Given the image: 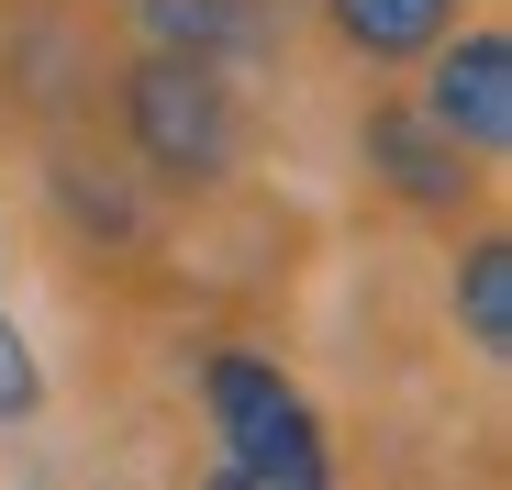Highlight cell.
I'll use <instances>...</instances> for the list:
<instances>
[{
  "label": "cell",
  "mask_w": 512,
  "mask_h": 490,
  "mask_svg": "<svg viewBox=\"0 0 512 490\" xmlns=\"http://www.w3.org/2000/svg\"><path fill=\"white\" fill-rule=\"evenodd\" d=\"M123 134H134V156H145L167 190H223V179L245 168V101H234L223 56H179V45L134 56V78H123Z\"/></svg>",
  "instance_id": "cell-1"
},
{
  "label": "cell",
  "mask_w": 512,
  "mask_h": 490,
  "mask_svg": "<svg viewBox=\"0 0 512 490\" xmlns=\"http://www.w3.org/2000/svg\"><path fill=\"white\" fill-rule=\"evenodd\" d=\"M201 401H212V446H223V479L245 490H323V424L312 401L279 379V357L256 346H212L201 357Z\"/></svg>",
  "instance_id": "cell-2"
},
{
  "label": "cell",
  "mask_w": 512,
  "mask_h": 490,
  "mask_svg": "<svg viewBox=\"0 0 512 490\" xmlns=\"http://www.w3.org/2000/svg\"><path fill=\"white\" fill-rule=\"evenodd\" d=\"M357 156H368V179H379L401 212L457 223V212H479V201H490V156H468L446 123H423L412 101H379V112H368V134H357Z\"/></svg>",
  "instance_id": "cell-3"
},
{
  "label": "cell",
  "mask_w": 512,
  "mask_h": 490,
  "mask_svg": "<svg viewBox=\"0 0 512 490\" xmlns=\"http://www.w3.org/2000/svg\"><path fill=\"white\" fill-rule=\"evenodd\" d=\"M423 123H446L468 156H490L501 168V145H512V34L501 23H446L435 45H423Z\"/></svg>",
  "instance_id": "cell-4"
},
{
  "label": "cell",
  "mask_w": 512,
  "mask_h": 490,
  "mask_svg": "<svg viewBox=\"0 0 512 490\" xmlns=\"http://www.w3.org/2000/svg\"><path fill=\"white\" fill-rule=\"evenodd\" d=\"M446 23H457V0H323V34L357 67H412Z\"/></svg>",
  "instance_id": "cell-5"
},
{
  "label": "cell",
  "mask_w": 512,
  "mask_h": 490,
  "mask_svg": "<svg viewBox=\"0 0 512 490\" xmlns=\"http://www.w3.org/2000/svg\"><path fill=\"white\" fill-rule=\"evenodd\" d=\"M457 323H468L479 357H512V245H501V234L468 245V268H457Z\"/></svg>",
  "instance_id": "cell-6"
},
{
  "label": "cell",
  "mask_w": 512,
  "mask_h": 490,
  "mask_svg": "<svg viewBox=\"0 0 512 490\" xmlns=\"http://www.w3.org/2000/svg\"><path fill=\"white\" fill-rule=\"evenodd\" d=\"M56 201H67V223L90 234V245H134L145 223H134V190L123 179H90V168H56Z\"/></svg>",
  "instance_id": "cell-7"
},
{
  "label": "cell",
  "mask_w": 512,
  "mask_h": 490,
  "mask_svg": "<svg viewBox=\"0 0 512 490\" xmlns=\"http://www.w3.org/2000/svg\"><path fill=\"white\" fill-rule=\"evenodd\" d=\"M34 413H45V368H34V346H23L12 301H0V435H23Z\"/></svg>",
  "instance_id": "cell-8"
}]
</instances>
